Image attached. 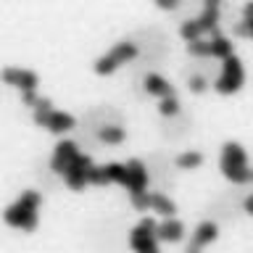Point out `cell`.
I'll list each match as a JSON object with an SVG mask.
<instances>
[{
	"instance_id": "27",
	"label": "cell",
	"mask_w": 253,
	"mask_h": 253,
	"mask_svg": "<svg viewBox=\"0 0 253 253\" xmlns=\"http://www.w3.org/2000/svg\"><path fill=\"white\" fill-rule=\"evenodd\" d=\"M37 90H24L21 92V103H24V106H29V108H35L37 106Z\"/></svg>"
},
{
	"instance_id": "9",
	"label": "cell",
	"mask_w": 253,
	"mask_h": 253,
	"mask_svg": "<svg viewBox=\"0 0 253 253\" xmlns=\"http://www.w3.org/2000/svg\"><path fill=\"white\" fill-rule=\"evenodd\" d=\"M3 79H5V84H11L16 87V90H37V84H40V79L35 71H29V69H5L3 71Z\"/></svg>"
},
{
	"instance_id": "6",
	"label": "cell",
	"mask_w": 253,
	"mask_h": 253,
	"mask_svg": "<svg viewBox=\"0 0 253 253\" xmlns=\"http://www.w3.org/2000/svg\"><path fill=\"white\" fill-rule=\"evenodd\" d=\"M158 224L150 216L145 219H140V224L132 229V235H129V245H132V251H137V253H156L158 251Z\"/></svg>"
},
{
	"instance_id": "16",
	"label": "cell",
	"mask_w": 253,
	"mask_h": 253,
	"mask_svg": "<svg viewBox=\"0 0 253 253\" xmlns=\"http://www.w3.org/2000/svg\"><path fill=\"white\" fill-rule=\"evenodd\" d=\"M198 24H201V29H203V32L219 35V8H209V5H203V13L198 16Z\"/></svg>"
},
{
	"instance_id": "1",
	"label": "cell",
	"mask_w": 253,
	"mask_h": 253,
	"mask_svg": "<svg viewBox=\"0 0 253 253\" xmlns=\"http://www.w3.org/2000/svg\"><path fill=\"white\" fill-rule=\"evenodd\" d=\"M42 203L37 190H24V193L16 198V203H11L3 213V221L13 229H24V232H32L37 229V209Z\"/></svg>"
},
{
	"instance_id": "24",
	"label": "cell",
	"mask_w": 253,
	"mask_h": 253,
	"mask_svg": "<svg viewBox=\"0 0 253 253\" xmlns=\"http://www.w3.org/2000/svg\"><path fill=\"white\" fill-rule=\"evenodd\" d=\"M90 185H111V179H108V174H106V166H92L90 169Z\"/></svg>"
},
{
	"instance_id": "2",
	"label": "cell",
	"mask_w": 253,
	"mask_h": 253,
	"mask_svg": "<svg viewBox=\"0 0 253 253\" xmlns=\"http://www.w3.org/2000/svg\"><path fill=\"white\" fill-rule=\"evenodd\" d=\"M221 174L232 182V185H248L251 182V169H248V156L240 142H224L221 148Z\"/></svg>"
},
{
	"instance_id": "11",
	"label": "cell",
	"mask_w": 253,
	"mask_h": 253,
	"mask_svg": "<svg viewBox=\"0 0 253 253\" xmlns=\"http://www.w3.org/2000/svg\"><path fill=\"white\" fill-rule=\"evenodd\" d=\"M216 235H219L216 224H213V221H203V224H198V227H195L193 240H190L187 251H190V253H195V251H201L203 245H211L213 240H216Z\"/></svg>"
},
{
	"instance_id": "25",
	"label": "cell",
	"mask_w": 253,
	"mask_h": 253,
	"mask_svg": "<svg viewBox=\"0 0 253 253\" xmlns=\"http://www.w3.org/2000/svg\"><path fill=\"white\" fill-rule=\"evenodd\" d=\"M232 32H235L237 37H251V40H253V19L243 16V21H237Z\"/></svg>"
},
{
	"instance_id": "8",
	"label": "cell",
	"mask_w": 253,
	"mask_h": 253,
	"mask_svg": "<svg viewBox=\"0 0 253 253\" xmlns=\"http://www.w3.org/2000/svg\"><path fill=\"white\" fill-rule=\"evenodd\" d=\"M77 142H71V140H61L58 145H55L53 150V158H50V171L53 174H61L63 177V171L69 169V164L77 158Z\"/></svg>"
},
{
	"instance_id": "22",
	"label": "cell",
	"mask_w": 253,
	"mask_h": 253,
	"mask_svg": "<svg viewBox=\"0 0 253 253\" xmlns=\"http://www.w3.org/2000/svg\"><path fill=\"white\" fill-rule=\"evenodd\" d=\"M129 203L134 211H148L150 209V193L148 190H140V193H129Z\"/></svg>"
},
{
	"instance_id": "17",
	"label": "cell",
	"mask_w": 253,
	"mask_h": 253,
	"mask_svg": "<svg viewBox=\"0 0 253 253\" xmlns=\"http://www.w3.org/2000/svg\"><path fill=\"white\" fill-rule=\"evenodd\" d=\"M232 53H235V47H232V42H229L227 37H221V35H211V58L224 61L227 55H232Z\"/></svg>"
},
{
	"instance_id": "29",
	"label": "cell",
	"mask_w": 253,
	"mask_h": 253,
	"mask_svg": "<svg viewBox=\"0 0 253 253\" xmlns=\"http://www.w3.org/2000/svg\"><path fill=\"white\" fill-rule=\"evenodd\" d=\"M243 209H245V211H248V213H251V216H253V195H248V198H245V203H243Z\"/></svg>"
},
{
	"instance_id": "23",
	"label": "cell",
	"mask_w": 253,
	"mask_h": 253,
	"mask_svg": "<svg viewBox=\"0 0 253 253\" xmlns=\"http://www.w3.org/2000/svg\"><path fill=\"white\" fill-rule=\"evenodd\" d=\"M158 111H161L164 116H177L179 114V100L174 98V95H166V98H161V103H158Z\"/></svg>"
},
{
	"instance_id": "5",
	"label": "cell",
	"mask_w": 253,
	"mask_h": 253,
	"mask_svg": "<svg viewBox=\"0 0 253 253\" xmlns=\"http://www.w3.org/2000/svg\"><path fill=\"white\" fill-rule=\"evenodd\" d=\"M243 79H245L243 63L232 53V55H227V58L221 61V74H219L216 82H213V90H216L219 95H235L243 87Z\"/></svg>"
},
{
	"instance_id": "18",
	"label": "cell",
	"mask_w": 253,
	"mask_h": 253,
	"mask_svg": "<svg viewBox=\"0 0 253 253\" xmlns=\"http://www.w3.org/2000/svg\"><path fill=\"white\" fill-rule=\"evenodd\" d=\"M106 174L111 179V185H122L126 187V182H129V171H126V164H106Z\"/></svg>"
},
{
	"instance_id": "21",
	"label": "cell",
	"mask_w": 253,
	"mask_h": 253,
	"mask_svg": "<svg viewBox=\"0 0 253 253\" xmlns=\"http://www.w3.org/2000/svg\"><path fill=\"white\" fill-rule=\"evenodd\" d=\"M179 35H182V40H185V42H190V40L203 37L206 32L201 29V24H198V19H187V21L179 27Z\"/></svg>"
},
{
	"instance_id": "10",
	"label": "cell",
	"mask_w": 253,
	"mask_h": 253,
	"mask_svg": "<svg viewBox=\"0 0 253 253\" xmlns=\"http://www.w3.org/2000/svg\"><path fill=\"white\" fill-rule=\"evenodd\" d=\"M126 171H129V182H126V190L129 193H140V190H148V166L140 161V158H129L126 161Z\"/></svg>"
},
{
	"instance_id": "32",
	"label": "cell",
	"mask_w": 253,
	"mask_h": 253,
	"mask_svg": "<svg viewBox=\"0 0 253 253\" xmlns=\"http://www.w3.org/2000/svg\"><path fill=\"white\" fill-rule=\"evenodd\" d=\"M251 182H253V169H251Z\"/></svg>"
},
{
	"instance_id": "31",
	"label": "cell",
	"mask_w": 253,
	"mask_h": 253,
	"mask_svg": "<svg viewBox=\"0 0 253 253\" xmlns=\"http://www.w3.org/2000/svg\"><path fill=\"white\" fill-rule=\"evenodd\" d=\"M221 0H203V5H209V8H219Z\"/></svg>"
},
{
	"instance_id": "28",
	"label": "cell",
	"mask_w": 253,
	"mask_h": 253,
	"mask_svg": "<svg viewBox=\"0 0 253 253\" xmlns=\"http://www.w3.org/2000/svg\"><path fill=\"white\" fill-rule=\"evenodd\" d=\"M153 3L161 8V11H177L179 8V0H153Z\"/></svg>"
},
{
	"instance_id": "13",
	"label": "cell",
	"mask_w": 253,
	"mask_h": 253,
	"mask_svg": "<svg viewBox=\"0 0 253 253\" xmlns=\"http://www.w3.org/2000/svg\"><path fill=\"white\" fill-rule=\"evenodd\" d=\"M142 87H145L148 95H156V98H166V95H174V87L166 82L161 74H148L142 79Z\"/></svg>"
},
{
	"instance_id": "20",
	"label": "cell",
	"mask_w": 253,
	"mask_h": 253,
	"mask_svg": "<svg viewBox=\"0 0 253 253\" xmlns=\"http://www.w3.org/2000/svg\"><path fill=\"white\" fill-rule=\"evenodd\" d=\"M187 53L193 55V58H211V40H190L187 42Z\"/></svg>"
},
{
	"instance_id": "15",
	"label": "cell",
	"mask_w": 253,
	"mask_h": 253,
	"mask_svg": "<svg viewBox=\"0 0 253 253\" xmlns=\"http://www.w3.org/2000/svg\"><path fill=\"white\" fill-rule=\"evenodd\" d=\"M124 137H126V132H124V126H119V124L98 126V140L106 142V145H119V142H124Z\"/></svg>"
},
{
	"instance_id": "4",
	"label": "cell",
	"mask_w": 253,
	"mask_h": 253,
	"mask_svg": "<svg viewBox=\"0 0 253 253\" xmlns=\"http://www.w3.org/2000/svg\"><path fill=\"white\" fill-rule=\"evenodd\" d=\"M134 55H137V45H134L132 40H122V42H116L108 53H103L100 58L95 61V74H100V77L114 74L116 69H122L124 63H129Z\"/></svg>"
},
{
	"instance_id": "3",
	"label": "cell",
	"mask_w": 253,
	"mask_h": 253,
	"mask_svg": "<svg viewBox=\"0 0 253 253\" xmlns=\"http://www.w3.org/2000/svg\"><path fill=\"white\" fill-rule=\"evenodd\" d=\"M32 111H35V124L45 126V129L53 132V134H63V132L74 129V124H77V119L71 114H66V111H55L53 103L47 98H40L37 106Z\"/></svg>"
},
{
	"instance_id": "12",
	"label": "cell",
	"mask_w": 253,
	"mask_h": 253,
	"mask_svg": "<svg viewBox=\"0 0 253 253\" xmlns=\"http://www.w3.org/2000/svg\"><path fill=\"white\" fill-rule=\"evenodd\" d=\"M185 237V224L177 221L174 216H164V221L158 224V240L161 243H179Z\"/></svg>"
},
{
	"instance_id": "19",
	"label": "cell",
	"mask_w": 253,
	"mask_h": 253,
	"mask_svg": "<svg viewBox=\"0 0 253 253\" xmlns=\"http://www.w3.org/2000/svg\"><path fill=\"white\" fill-rule=\"evenodd\" d=\"M177 169H182V171H190V169H198V166L203 164V156L198 153V150H185V153H179L177 156Z\"/></svg>"
},
{
	"instance_id": "30",
	"label": "cell",
	"mask_w": 253,
	"mask_h": 253,
	"mask_svg": "<svg viewBox=\"0 0 253 253\" xmlns=\"http://www.w3.org/2000/svg\"><path fill=\"white\" fill-rule=\"evenodd\" d=\"M243 16H248V19H253V0H248V3H245V8H243Z\"/></svg>"
},
{
	"instance_id": "14",
	"label": "cell",
	"mask_w": 253,
	"mask_h": 253,
	"mask_svg": "<svg viewBox=\"0 0 253 253\" xmlns=\"http://www.w3.org/2000/svg\"><path fill=\"white\" fill-rule=\"evenodd\" d=\"M150 211H156L158 216H174L177 213V206L169 195L164 193H150Z\"/></svg>"
},
{
	"instance_id": "7",
	"label": "cell",
	"mask_w": 253,
	"mask_h": 253,
	"mask_svg": "<svg viewBox=\"0 0 253 253\" xmlns=\"http://www.w3.org/2000/svg\"><path fill=\"white\" fill-rule=\"evenodd\" d=\"M92 158L87 153H77V158L69 164V169L63 171V182L71 190H84V185H90V169H92Z\"/></svg>"
},
{
	"instance_id": "26",
	"label": "cell",
	"mask_w": 253,
	"mask_h": 253,
	"mask_svg": "<svg viewBox=\"0 0 253 253\" xmlns=\"http://www.w3.org/2000/svg\"><path fill=\"white\" fill-rule=\"evenodd\" d=\"M187 90L195 92V95L206 92V90H209V79H206V77H190L187 79Z\"/></svg>"
}]
</instances>
